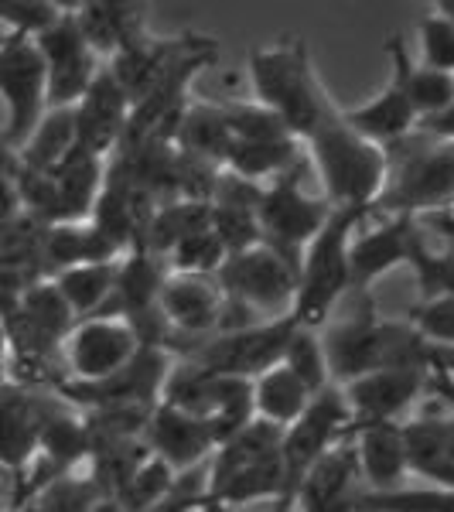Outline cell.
Returning a JSON list of instances; mask_svg holds the SVG:
<instances>
[{
  "label": "cell",
  "instance_id": "cell-18",
  "mask_svg": "<svg viewBox=\"0 0 454 512\" xmlns=\"http://www.w3.org/2000/svg\"><path fill=\"white\" fill-rule=\"evenodd\" d=\"M359 461L352 444H335L325 451L308 475L301 478L294 495V509L301 512H356L359 499Z\"/></svg>",
  "mask_w": 454,
  "mask_h": 512
},
{
  "label": "cell",
  "instance_id": "cell-33",
  "mask_svg": "<svg viewBox=\"0 0 454 512\" xmlns=\"http://www.w3.org/2000/svg\"><path fill=\"white\" fill-rule=\"evenodd\" d=\"M280 366L291 369V373L301 379L311 393H321V390H328V386H335L332 369H328L325 342H321V332H315V328H301V325L294 328Z\"/></svg>",
  "mask_w": 454,
  "mask_h": 512
},
{
  "label": "cell",
  "instance_id": "cell-26",
  "mask_svg": "<svg viewBox=\"0 0 454 512\" xmlns=\"http://www.w3.org/2000/svg\"><path fill=\"white\" fill-rule=\"evenodd\" d=\"M386 55H390V65H393L390 76L403 86L410 106L417 110V120L431 117V113L454 103V76L427 69V65L410 59L407 41L400 35H390V41H386Z\"/></svg>",
  "mask_w": 454,
  "mask_h": 512
},
{
  "label": "cell",
  "instance_id": "cell-20",
  "mask_svg": "<svg viewBox=\"0 0 454 512\" xmlns=\"http://www.w3.org/2000/svg\"><path fill=\"white\" fill-rule=\"evenodd\" d=\"M359 478L366 482V492H393L403 489L410 475L407 444H403V420L400 424H366L352 431Z\"/></svg>",
  "mask_w": 454,
  "mask_h": 512
},
{
  "label": "cell",
  "instance_id": "cell-46",
  "mask_svg": "<svg viewBox=\"0 0 454 512\" xmlns=\"http://www.w3.org/2000/svg\"><path fill=\"white\" fill-rule=\"evenodd\" d=\"M0 369H7V373H11V342H7L4 321H0Z\"/></svg>",
  "mask_w": 454,
  "mask_h": 512
},
{
  "label": "cell",
  "instance_id": "cell-14",
  "mask_svg": "<svg viewBox=\"0 0 454 512\" xmlns=\"http://www.w3.org/2000/svg\"><path fill=\"white\" fill-rule=\"evenodd\" d=\"M431 376L434 373L424 369H373L338 386L349 407L352 431L366 424H400V417L420 400V393L431 390Z\"/></svg>",
  "mask_w": 454,
  "mask_h": 512
},
{
  "label": "cell",
  "instance_id": "cell-11",
  "mask_svg": "<svg viewBox=\"0 0 454 512\" xmlns=\"http://www.w3.org/2000/svg\"><path fill=\"white\" fill-rule=\"evenodd\" d=\"M137 352L140 342L123 318H82L72 325V332L62 342L65 383H99V379L113 376L117 369L127 366Z\"/></svg>",
  "mask_w": 454,
  "mask_h": 512
},
{
  "label": "cell",
  "instance_id": "cell-28",
  "mask_svg": "<svg viewBox=\"0 0 454 512\" xmlns=\"http://www.w3.org/2000/svg\"><path fill=\"white\" fill-rule=\"evenodd\" d=\"M175 147L188 158L219 164L226 161L229 147H233V130L226 123V110L216 103H188L185 113L175 123Z\"/></svg>",
  "mask_w": 454,
  "mask_h": 512
},
{
  "label": "cell",
  "instance_id": "cell-10",
  "mask_svg": "<svg viewBox=\"0 0 454 512\" xmlns=\"http://www.w3.org/2000/svg\"><path fill=\"white\" fill-rule=\"evenodd\" d=\"M297 321L277 318L253 325L246 332H229V335H212L205 342H198L195 349H188L181 359L195 362L202 373L209 376H236V379H257L260 373L274 369L284 362V349L291 342Z\"/></svg>",
  "mask_w": 454,
  "mask_h": 512
},
{
  "label": "cell",
  "instance_id": "cell-41",
  "mask_svg": "<svg viewBox=\"0 0 454 512\" xmlns=\"http://www.w3.org/2000/svg\"><path fill=\"white\" fill-rule=\"evenodd\" d=\"M410 270H414L420 284V301H427V297H454V250L434 253L424 243L410 260Z\"/></svg>",
  "mask_w": 454,
  "mask_h": 512
},
{
  "label": "cell",
  "instance_id": "cell-49",
  "mask_svg": "<svg viewBox=\"0 0 454 512\" xmlns=\"http://www.w3.org/2000/svg\"><path fill=\"white\" fill-rule=\"evenodd\" d=\"M437 7H441V11L448 14V18H454V0H441V4H437Z\"/></svg>",
  "mask_w": 454,
  "mask_h": 512
},
{
  "label": "cell",
  "instance_id": "cell-39",
  "mask_svg": "<svg viewBox=\"0 0 454 512\" xmlns=\"http://www.w3.org/2000/svg\"><path fill=\"white\" fill-rule=\"evenodd\" d=\"M417 38H420V65L454 76V18H448L441 7H434L427 18L417 21Z\"/></svg>",
  "mask_w": 454,
  "mask_h": 512
},
{
  "label": "cell",
  "instance_id": "cell-38",
  "mask_svg": "<svg viewBox=\"0 0 454 512\" xmlns=\"http://www.w3.org/2000/svg\"><path fill=\"white\" fill-rule=\"evenodd\" d=\"M62 4L48 0H0V28L4 38H38L62 18Z\"/></svg>",
  "mask_w": 454,
  "mask_h": 512
},
{
  "label": "cell",
  "instance_id": "cell-37",
  "mask_svg": "<svg viewBox=\"0 0 454 512\" xmlns=\"http://www.w3.org/2000/svg\"><path fill=\"white\" fill-rule=\"evenodd\" d=\"M209 229L219 236V243L226 246L229 256L253 250L257 243H263L260 222H257V205L209 202Z\"/></svg>",
  "mask_w": 454,
  "mask_h": 512
},
{
  "label": "cell",
  "instance_id": "cell-24",
  "mask_svg": "<svg viewBox=\"0 0 454 512\" xmlns=\"http://www.w3.org/2000/svg\"><path fill=\"white\" fill-rule=\"evenodd\" d=\"M127 256L106 233H99L93 222H65V226L45 229V267L48 277L59 270L82 267V263H117Z\"/></svg>",
  "mask_w": 454,
  "mask_h": 512
},
{
  "label": "cell",
  "instance_id": "cell-42",
  "mask_svg": "<svg viewBox=\"0 0 454 512\" xmlns=\"http://www.w3.org/2000/svg\"><path fill=\"white\" fill-rule=\"evenodd\" d=\"M226 110V123L233 130V140H280V137H291L284 130L274 113L263 110L257 103H222Z\"/></svg>",
  "mask_w": 454,
  "mask_h": 512
},
{
  "label": "cell",
  "instance_id": "cell-5",
  "mask_svg": "<svg viewBox=\"0 0 454 512\" xmlns=\"http://www.w3.org/2000/svg\"><path fill=\"white\" fill-rule=\"evenodd\" d=\"M297 277H301V256L257 243L253 250L229 256L216 274V284L226 301L243 304L260 321H277L294 311Z\"/></svg>",
  "mask_w": 454,
  "mask_h": 512
},
{
  "label": "cell",
  "instance_id": "cell-47",
  "mask_svg": "<svg viewBox=\"0 0 454 512\" xmlns=\"http://www.w3.org/2000/svg\"><path fill=\"white\" fill-rule=\"evenodd\" d=\"M448 451H451V468H454V414H448Z\"/></svg>",
  "mask_w": 454,
  "mask_h": 512
},
{
  "label": "cell",
  "instance_id": "cell-21",
  "mask_svg": "<svg viewBox=\"0 0 454 512\" xmlns=\"http://www.w3.org/2000/svg\"><path fill=\"white\" fill-rule=\"evenodd\" d=\"M338 113H342V120L349 123L359 137H366L369 144L383 147V151L400 144L403 137H410L417 130V110L410 106L407 93H403V86L393 76L373 99H366V103H359V106H349V110H338Z\"/></svg>",
  "mask_w": 454,
  "mask_h": 512
},
{
  "label": "cell",
  "instance_id": "cell-7",
  "mask_svg": "<svg viewBox=\"0 0 454 512\" xmlns=\"http://www.w3.org/2000/svg\"><path fill=\"white\" fill-rule=\"evenodd\" d=\"M171 366H175L171 352L140 349L113 376L99 379V383H62L52 393L82 414H93V410H154L161 403Z\"/></svg>",
  "mask_w": 454,
  "mask_h": 512
},
{
  "label": "cell",
  "instance_id": "cell-32",
  "mask_svg": "<svg viewBox=\"0 0 454 512\" xmlns=\"http://www.w3.org/2000/svg\"><path fill=\"white\" fill-rule=\"evenodd\" d=\"M117 263H82V267L52 274V284L59 287L62 301L69 304L76 321L93 318L106 308L113 294V280H117Z\"/></svg>",
  "mask_w": 454,
  "mask_h": 512
},
{
  "label": "cell",
  "instance_id": "cell-31",
  "mask_svg": "<svg viewBox=\"0 0 454 512\" xmlns=\"http://www.w3.org/2000/svg\"><path fill=\"white\" fill-rule=\"evenodd\" d=\"M209 226V202H192V198H175V202H164L154 209L151 222L140 239V250L168 260L171 250L185 236L198 233V229Z\"/></svg>",
  "mask_w": 454,
  "mask_h": 512
},
{
  "label": "cell",
  "instance_id": "cell-12",
  "mask_svg": "<svg viewBox=\"0 0 454 512\" xmlns=\"http://www.w3.org/2000/svg\"><path fill=\"white\" fill-rule=\"evenodd\" d=\"M41 59H45V76H48V110H72L86 89L93 86L103 62L96 59V52L86 45V38L79 35L76 18L65 7L62 18L48 31H41L35 38Z\"/></svg>",
  "mask_w": 454,
  "mask_h": 512
},
{
  "label": "cell",
  "instance_id": "cell-16",
  "mask_svg": "<svg viewBox=\"0 0 454 512\" xmlns=\"http://www.w3.org/2000/svg\"><path fill=\"white\" fill-rule=\"evenodd\" d=\"M158 308L168 318V325L175 328V345L178 338H188V349H195L198 342L216 335L222 308H226V294L219 291L216 277L168 274L158 297ZM171 355H175V349H171Z\"/></svg>",
  "mask_w": 454,
  "mask_h": 512
},
{
  "label": "cell",
  "instance_id": "cell-3",
  "mask_svg": "<svg viewBox=\"0 0 454 512\" xmlns=\"http://www.w3.org/2000/svg\"><path fill=\"white\" fill-rule=\"evenodd\" d=\"M390 181L373 209L386 216H427L454 209V144H434L424 134H410L386 147Z\"/></svg>",
  "mask_w": 454,
  "mask_h": 512
},
{
  "label": "cell",
  "instance_id": "cell-34",
  "mask_svg": "<svg viewBox=\"0 0 454 512\" xmlns=\"http://www.w3.org/2000/svg\"><path fill=\"white\" fill-rule=\"evenodd\" d=\"M175 482H178L175 468L164 465L161 458H154V454H151V458H147L144 465L130 475V482L123 485V492L113 502H117L120 509H127V512H154L171 495Z\"/></svg>",
  "mask_w": 454,
  "mask_h": 512
},
{
  "label": "cell",
  "instance_id": "cell-40",
  "mask_svg": "<svg viewBox=\"0 0 454 512\" xmlns=\"http://www.w3.org/2000/svg\"><path fill=\"white\" fill-rule=\"evenodd\" d=\"M410 325L431 349H454V297H427L410 311Z\"/></svg>",
  "mask_w": 454,
  "mask_h": 512
},
{
  "label": "cell",
  "instance_id": "cell-22",
  "mask_svg": "<svg viewBox=\"0 0 454 512\" xmlns=\"http://www.w3.org/2000/svg\"><path fill=\"white\" fill-rule=\"evenodd\" d=\"M164 280H168V263H164L161 256H154L147 250H130L127 256H120L113 294L99 315L127 321V318L140 315V311L158 308Z\"/></svg>",
  "mask_w": 454,
  "mask_h": 512
},
{
  "label": "cell",
  "instance_id": "cell-29",
  "mask_svg": "<svg viewBox=\"0 0 454 512\" xmlns=\"http://www.w3.org/2000/svg\"><path fill=\"white\" fill-rule=\"evenodd\" d=\"M311 400H315V393L287 366H274L253 379V417L267 420L280 431H287L294 420H301L304 410L311 407Z\"/></svg>",
  "mask_w": 454,
  "mask_h": 512
},
{
  "label": "cell",
  "instance_id": "cell-17",
  "mask_svg": "<svg viewBox=\"0 0 454 512\" xmlns=\"http://www.w3.org/2000/svg\"><path fill=\"white\" fill-rule=\"evenodd\" d=\"M72 117H76V147L99 161H110L117 154L123 130H127L130 99L106 72V65L86 89V96L72 106Z\"/></svg>",
  "mask_w": 454,
  "mask_h": 512
},
{
  "label": "cell",
  "instance_id": "cell-25",
  "mask_svg": "<svg viewBox=\"0 0 454 512\" xmlns=\"http://www.w3.org/2000/svg\"><path fill=\"white\" fill-rule=\"evenodd\" d=\"M79 35L96 52L99 62H110L120 52L123 41H130L144 28V18L134 4H117V0H89V4L72 7Z\"/></svg>",
  "mask_w": 454,
  "mask_h": 512
},
{
  "label": "cell",
  "instance_id": "cell-6",
  "mask_svg": "<svg viewBox=\"0 0 454 512\" xmlns=\"http://www.w3.org/2000/svg\"><path fill=\"white\" fill-rule=\"evenodd\" d=\"M352 434V417L349 407L342 400L338 386L315 393L311 407L304 410L301 420H294L280 437V465H284V495L277 502V512L294 509V495L301 478L308 475V468L315 465L325 451H332L335 444H342Z\"/></svg>",
  "mask_w": 454,
  "mask_h": 512
},
{
  "label": "cell",
  "instance_id": "cell-30",
  "mask_svg": "<svg viewBox=\"0 0 454 512\" xmlns=\"http://www.w3.org/2000/svg\"><path fill=\"white\" fill-rule=\"evenodd\" d=\"M72 151H76V117H72V110H48L35 127V134L14 154V161L24 171L52 175Z\"/></svg>",
  "mask_w": 454,
  "mask_h": 512
},
{
  "label": "cell",
  "instance_id": "cell-43",
  "mask_svg": "<svg viewBox=\"0 0 454 512\" xmlns=\"http://www.w3.org/2000/svg\"><path fill=\"white\" fill-rule=\"evenodd\" d=\"M417 134H424L434 144H454V103L431 113V117L417 120Z\"/></svg>",
  "mask_w": 454,
  "mask_h": 512
},
{
  "label": "cell",
  "instance_id": "cell-13",
  "mask_svg": "<svg viewBox=\"0 0 454 512\" xmlns=\"http://www.w3.org/2000/svg\"><path fill=\"white\" fill-rule=\"evenodd\" d=\"M362 226V222H359ZM424 246V229L414 216H386L376 226L356 229L349 239V277L352 294H366L379 277L396 267H410V260Z\"/></svg>",
  "mask_w": 454,
  "mask_h": 512
},
{
  "label": "cell",
  "instance_id": "cell-8",
  "mask_svg": "<svg viewBox=\"0 0 454 512\" xmlns=\"http://www.w3.org/2000/svg\"><path fill=\"white\" fill-rule=\"evenodd\" d=\"M0 99L7 106L0 144L18 154L48 113V76L35 38H0Z\"/></svg>",
  "mask_w": 454,
  "mask_h": 512
},
{
  "label": "cell",
  "instance_id": "cell-23",
  "mask_svg": "<svg viewBox=\"0 0 454 512\" xmlns=\"http://www.w3.org/2000/svg\"><path fill=\"white\" fill-rule=\"evenodd\" d=\"M403 444H407L410 475L427 478L437 489H454V468L448 451V414L403 420Z\"/></svg>",
  "mask_w": 454,
  "mask_h": 512
},
{
  "label": "cell",
  "instance_id": "cell-44",
  "mask_svg": "<svg viewBox=\"0 0 454 512\" xmlns=\"http://www.w3.org/2000/svg\"><path fill=\"white\" fill-rule=\"evenodd\" d=\"M417 222L424 233H434L444 239V250H454V209L427 212V216H420Z\"/></svg>",
  "mask_w": 454,
  "mask_h": 512
},
{
  "label": "cell",
  "instance_id": "cell-2",
  "mask_svg": "<svg viewBox=\"0 0 454 512\" xmlns=\"http://www.w3.org/2000/svg\"><path fill=\"white\" fill-rule=\"evenodd\" d=\"M250 86L253 103L274 113L287 134L301 144L335 106L311 69L308 45L301 38H284L277 45L253 48Z\"/></svg>",
  "mask_w": 454,
  "mask_h": 512
},
{
  "label": "cell",
  "instance_id": "cell-19",
  "mask_svg": "<svg viewBox=\"0 0 454 512\" xmlns=\"http://www.w3.org/2000/svg\"><path fill=\"white\" fill-rule=\"evenodd\" d=\"M144 444L151 448L154 458L171 465L178 475L209 465V458L216 454V441H212L209 427L198 417L185 414V410L168 407V403L154 407L144 431Z\"/></svg>",
  "mask_w": 454,
  "mask_h": 512
},
{
  "label": "cell",
  "instance_id": "cell-50",
  "mask_svg": "<svg viewBox=\"0 0 454 512\" xmlns=\"http://www.w3.org/2000/svg\"><path fill=\"white\" fill-rule=\"evenodd\" d=\"M11 512H24V509H11Z\"/></svg>",
  "mask_w": 454,
  "mask_h": 512
},
{
  "label": "cell",
  "instance_id": "cell-15",
  "mask_svg": "<svg viewBox=\"0 0 454 512\" xmlns=\"http://www.w3.org/2000/svg\"><path fill=\"white\" fill-rule=\"evenodd\" d=\"M59 396L52 390H31L21 383H7L0 390V468L14 478L28 475L38 454L45 420L52 417Z\"/></svg>",
  "mask_w": 454,
  "mask_h": 512
},
{
  "label": "cell",
  "instance_id": "cell-45",
  "mask_svg": "<svg viewBox=\"0 0 454 512\" xmlns=\"http://www.w3.org/2000/svg\"><path fill=\"white\" fill-rule=\"evenodd\" d=\"M21 209V198H18V185H14V164L0 161V222L7 216Z\"/></svg>",
  "mask_w": 454,
  "mask_h": 512
},
{
  "label": "cell",
  "instance_id": "cell-48",
  "mask_svg": "<svg viewBox=\"0 0 454 512\" xmlns=\"http://www.w3.org/2000/svg\"><path fill=\"white\" fill-rule=\"evenodd\" d=\"M96 512H127V509H120V506H117V502L103 499V502H99V506H96Z\"/></svg>",
  "mask_w": 454,
  "mask_h": 512
},
{
  "label": "cell",
  "instance_id": "cell-36",
  "mask_svg": "<svg viewBox=\"0 0 454 512\" xmlns=\"http://www.w3.org/2000/svg\"><path fill=\"white\" fill-rule=\"evenodd\" d=\"M229 260L226 246L219 243V236L209 226L198 229V233L185 236L181 243L171 250L168 274H185V277H216L222 270V263Z\"/></svg>",
  "mask_w": 454,
  "mask_h": 512
},
{
  "label": "cell",
  "instance_id": "cell-35",
  "mask_svg": "<svg viewBox=\"0 0 454 512\" xmlns=\"http://www.w3.org/2000/svg\"><path fill=\"white\" fill-rule=\"evenodd\" d=\"M356 512H454V489H393V492H359Z\"/></svg>",
  "mask_w": 454,
  "mask_h": 512
},
{
  "label": "cell",
  "instance_id": "cell-4",
  "mask_svg": "<svg viewBox=\"0 0 454 512\" xmlns=\"http://www.w3.org/2000/svg\"><path fill=\"white\" fill-rule=\"evenodd\" d=\"M369 209H332L318 236L301 253V277L291 318L301 328H318L332 318L335 304L352 291L349 277V239Z\"/></svg>",
  "mask_w": 454,
  "mask_h": 512
},
{
  "label": "cell",
  "instance_id": "cell-9",
  "mask_svg": "<svg viewBox=\"0 0 454 512\" xmlns=\"http://www.w3.org/2000/svg\"><path fill=\"white\" fill-rule=\"evenodd\" d=\"M304 171H308V158L287 171V175L263 185L257 202V222H260L263 243L294 256L304 253V246L318 236V229L332 216V205L325 198L304 192Z\"/></svg>",
  "mask_w": 454,
  "mask_h": 512
},
{
  "label": "cell",
  "instance_id": "cell-27",
  "mask_svg": "<svg viewBox=\"0 0 454 512\" xmlns=\"http://www.w3.org/2000/svg\"><path fill=\"white\" fill-rule=\"evenodd\" d=\"M304 161V144L294 137H280V140H233L222 171L236 178H246L253 185H270L274 178L287 175L291 168Z\"/></svg>",
  "mask_w": 454,
  "mask_h": 512
},
{
  "label": "cell",
  "instance_id": "cell-1",
  "mask_svg": "<svg viewBox=\"0 0 454 512\" xmlns=\"http://www.w3.org/2000/svg\"><path fill=\"white\" fill-rule=\"evenodd\" d=\"M304 158L318 171L321 192L332 209H369L379 202L386 181H390V161L386 151L359 137L342 120L338 106H332L325 120L304 140Z\"/></svg>",
  "mask_w": 454,
  "mask_h": 512
}]
</instances>
